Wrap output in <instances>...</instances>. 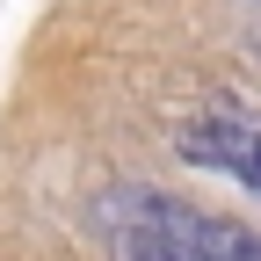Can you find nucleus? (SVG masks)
Masks as SVG:
<instances>
[{"label": "nucleus", "mask_w": 261, "mask_h": 261, "mask_svg": "<svg viewBox=\"0 0 261 261\" xmlns=\"http://www.w3.org/2000/svg\"><path fill=\"white\" fill-rule=\"evenodd\" d=\"M181 160L189 167H218V174H232L240 189L261 196V130L240 123V116H196L181 130Z\"/></svg>", "instance_id": "nucleus-1"}, {"label": "nucleus", "mask_w": 261, "mask_h": 261, "mask_svg": "<svg viewBox=\"0 0 261 261\" xmlns=\"http://www.w3.org/2000/svg\"><path fill=\"white\" fill-rule=\"evenodd\" d=\"M196 225V240H203L218 261H261V232L254 225H232V218H203V211H189Z\"/></svg>", "instance_id": "nucleus-2"}, {"label": "nucleus", "mask_w": 261, "mask_h": 261, "mask_svg": "<svg viewBox=\"0 0 261 261\" xmlns=\"http://www.w3.org/2000/svg\"><path fill=\"white\" fill-rule=\"evenodd\" d=\"M152 211H160V225L174 232V254H181V261H218L203 240H196V225H189V203H174V196H152Z\"/></svg>", "instance_id": "nucleus-3"}]
</instances>
